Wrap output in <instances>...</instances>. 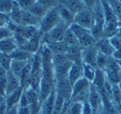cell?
Returning a JSON list of instances; mask_svg holds the SVG:
<instances>
[{
  "label": "cell",
  "mask_w": 121,
  "mask_h": 114,
  "mask_svg": "<svg viewBox=\"0 0 121 114\" xmlns=\"http://www.w3.org/2000/svg\"><path fill=\"white\" fill-rule=\"evenodd\" d=\"M108 58H109V56H106L105 55H104V54L99 51L97 55V59H96V68L103 70L104 68L105 67Z\"/></svg>",
  "instance_id": "cell-33"
},
{
  "label": "cell",
  "mask_w": 121,
  "mask_h": 114,
  "mask_svg": "<svg viewBox=\"0 0 121 114\" xmlns=\"http://www.w3.org/2000/svg\"><path fill=\"white\" fill-rule=\"evenodd\" d=\"M13 32L9 28L7 25L3 26L0 27V41L4 40V39L7 38V37H12Z\"/></svg>",
  "instance_id": "cell-35"
},
{
  "label": "cell",
  "mask_w": 121,
  "mask_h": 114,
  "mask_svg": "<svg viewBox=\"0 0 121 114\" xmlns=\"http://www.w3.org/2000/svg\"><path fill=\"white\" fill-rule=\"evenodd\" d=\"M84 104L81 102H71L68 106V113L69 114H82Z\"/></svg>",
  "instance_id": "cell-29"
},
{
  "label": "cell",
  "mask_w": 121,
  "mask_h": 114,
  "mask_svg": "<svg viewBox=\"0 0 121 114\" xmlns=\"http://www.w3.org/2000/svg\"><path fill=\"white\" fill-rule=\"evenodd\" d=\"M0 55H1V53H0Z\"/></svg>",
  "instance_id": "cell-50"
},
{
  "label": "cell",
  "mask_w": 121,
  "mask_h": 114,
  "mask_svg": "<svg viewBox=\"0 0 121 114\" xmlns=\"http://www.w3.org/2000/svg\"><path fill=\"white\" fill-rule=\"evenodd\" d=\"M63 41H64L68 46H70V45H79L76 37H75V35L71 32V30H70L69 28L67 29V31H66V33H65Z\"/></svg>",
  "instance_id": "cell-30"
},
{
  "label": "cell",
  "mask_w": 121,
  "mask_h": 114,
  "mask_svg": "<svg viewBox=\"0 0 121 114\" xmlns=\"http://www.w3.org/2000/svg\"><path fill=\"white\" fill-rule=\"evenodd\" d=\"M82 50L83 48L80 45H74L68 46L66 55L68 59L72 63L83 64L82 62Z\"/></svg>",
  "instance_id": "cell-11"
},
{
  "label": "cell",
  "mask_w": 121,
  "mask_h": 114,
  "mask_svg": "<svg viewBox=\"0 0 121 114\" xmlns=\"http://www.w3.org/2000/svg\"><path fill=\"white\" fill-rule=\"evenodd\" d=\"M37 2L42 4V5L46 6V7L49 9L56 7V6L58 5L57 0H37Z\"/></svg>",
  "instance_id": "cell-36"
},
{
  "label": "cell",
  "mask_w": 121,
  "mask_h": 114,
  "mask_svg": "<svg viewBox=\"0 0 121 114\" xmlns=\"http://www.w3.org/2000/svg\"><path fill=\"white\" fill-rule=\"evenodd\" d=\"M119 1H120V2H121V0H119Z\"/></svg>",
  "instance_id": "cell-49"
},
{
  "label": "cell",
  "mask_w": 121,
  "mask_h": 114,
  "mask_svg": "<svg viewBox=\"0 0 121 114\" xmlns=\"http://www.w3.org/2000/svg\"><path fill=\"white\" fill-rule=\"evenodd\" d=\"M42 37H43V33L42 32H39L38 34L33 37L32 38L29 39L27 42L23 45V46L20 47L22 50H25L27 51L30 52L32 54H36L39 50L41 49L42 45Z\"/></svg>",
  "instance_id": "cell-8"
},
{
  "label": "cell",
  "mask_w": 121,
  "mask_h": 114,
  "mask_svg": "<svg viewBox=\"0 0 121 114\" xmlns=\"http://www.w3.org/2000/svg\"><path fill=\"white\" fill-rule=\"evenodd\" d=\"M69 29L76 37L78 43L82 48H86V47L93 46V45H96L97 39L94 37L91 30L84 28L74 22L69 26Z\"/></svg>",
  "instance_id": "cell-1"
},
{
  "label": "cell",
  "mask_w": 121,
  "mask_h": 114,
  "mask_svg": "<svg viewBox=\"0 0 121 114\" xmlns=\"http://www.w3.org/2000/svg\"><path fill=\"white\" fill-rule=\"evenodd\" d=\"M105 81H106V77H105V74H104V72L102 69H96L95 75L93 81L91 82V84L97 89H101L104 87Z\"/></svg>",
  "instance_id": "cell-23"
},
{
  "label": "cell",
  "mask_w": 121,
  "mask_h": 114,
  "mask_svg": "<svg viewBox=\"0 0 121 114\" xmlns=\"http://www.w3.org/2000/svg\"><path fill=\"white\" fill-rule=\"evenodd\" d=\"M56 91L53 89L51 94L43 101V102L41 105V114H53L54 104H55L56 99Z\"/></svg>",
  "instance_id": "cell-16"
},
{
  "label": "cell",
  "mask_w": 121,
  "mask_h": 114,
  "mask_svg": "<svg viewBox=\"0 0 121 114\" xmlns=\"http://www.w3.org/2000/svg\"><path fill=\"white\" fill-rule=\"evenodd\" d=\"M0 97H6V79H0Z\"/></svg>",
  "instance_id": "cell-38"
},
{
  "label": "cell",
  "mask_w": 121,
  "mask_h": 114,
  "mask_svg": "<svg viewBox=\"0 0 121 114\" xmlns=\"http://www.w3.org/2000/svg\"><path fill=\"white\" fill-rule=\"evenodd\" d=\"M72 64L73 63L70 60H67V61H64L62 63H60V64L53 65L55 80L67 78L68 73H69V70L71 69Z\"/></svg>",
  "instance_id": "cell-9"
},
{
  "label": "cell",
  "mask_w": 121,
  "mask_h": 114,
  "mask_svg": "<svg viewBox=\"0 0 121 114\" xmlns=\"http://www.w3.org/2000/svg\"><path fill=\"white\" fill-rule=\"evenodd\" d=\"M29 62V61H28ZM28 62H26V61H14L12 60V63H11V67L10 70L14 75H16L17 77H20L21 73H22V69H24L25 65Z\"/></svg>",
  "instance_id": "cell-25"
},
{
  "label": "cell",
  "mask_w": 121,
  "mask_h": 114,
  "mask_svg": "<svg viewBox=\"0 0 121 114\" xmlns=\"http://www.w3.org/2000/svg\"><path fill=\"white\" fill-rule=\"evenodd\" d=\"M69 26L66 25L62 20L60 21L56 27H54L48 32L43 34L42 37V45L43 44H51L55 42L62 41L64 36Z\"/></svg>",
  "instance_id": "cell-2"
},
{
  "label": "cell",
  "mask_w": 121,
  "mask_h": 114,
  "mask_svg": "<svg viewBox=\"0 0 121 114\" xmlns=\"http://www.w3.org/2000/svg\"><path fill=\"white\" fill-rule=\"evenodd\" d=\"M0 21H4V22H8L9 21V16L4 15V14H3V13H1V12H0Z\"/></svg>",
  "instance_id": "cell-45"
},
{
  "label": "cell",
  "mask_w": 121,
  "mask_h": 114,
  "mask_svg": "<svg viewBox=\"0 0 121 114\" xmlns=\"http://www.w3.org/2000/svg\"><path fill=\"white\" fill-rule=\"evenodd\" d=\"M15 1L21 8V9L28 11L37 3V0H15Z\"/></svg>",
  "instance_id": "cell-32"
},
{
  "label": "cell",
  "mask_w": 121,
  "mask_h": 114,
  "mask_svg": "<svg viewBox=\"0 0 121 114\" xmlns=\"http://www.w3.org/2000/svg\"><path fill=\"white\" fill-rule=\"evenodd\" d=\"M20 87L22 86H21L19 78L14 75L11 71H9L6 77V96L12 94Z\"/></svg>",
  "instance_id": "cell-12"
},
{
  "label": "cell",
  "mask_w": 121,
  "mask_h": 114,
  "mask_svg": "<svg viewBox=\"0 0 121 114\" xmlns=\"http://www.w3.org/2000/svg\"><path fill=\"white\" fill-rule=\"evenodd\" d=\"M17 48H18V46L13 36L0 41V53L1 54L10 55Z\"/></svg>",
  "instance_id": "cell-13"
},
{
  "label": "cell",
  "mask_w": 121,
  "mask_h": 114,
  "mask_svg": "<svg viewBox=\"0 0 121 114\" xmlns=\"http://www.w3.org/2000/svg\"><path fill=\"white\" fill-rule=\"evenodd\" d=\"M83 77V64H78V63H73L71 69L69 70L67 75L68 80L71 84H74L76 81Z\"/></svg>",
  "instance_id": "cell-15"
},
{
  "label": "cell",
  "mask_w": 121,
  "mask_h": 114,
  "mask_svg": "<svg viewBox=\"0 0 121 114\" xmlns=\"http://www.w3.org/2000/svg\"><path fill=\"white\" fill-rule=\"evenodd\" d=\"M17 114H31V110H30L29 106H27V107H18Z\"/></svg>",
  "instance_id": "cell-40"
},
{
  "label": "cell",
  "mask_w": 121,
  "mask_h": 114,
  "mask_svg": "<svg viewBox=\"0 0 121 114\" xmlns=\"http://www.w3.org/2000/svg\"><path fill=\"white\" fill-rule=\"evenodd\" d=\"M23 91H24L23 88L20 87L18 89L13 92L12 94L6 96L5 102H6V105H7V109H9L12 107H13V106H16L18 104V102L20 100V98L22 96Z\"/></svg>",
  "instance_id": "cell-19"
},
{
  "label": "cell",
  "mask_w": 121,
  "mask_h": 114,
  "mask_svg": "<svg viewBox=\"0 0 121 114\" xmlns=\"http://www.w3.org/2000/svg\"><path fill=\"white\" fill-rule=\"evenodd\" d=\"M96 68L87 64H83V77L86 78L88 81L92 82L95 75Z\"/></svg>",
  "instance_id": "cell-27"
},
{
  "label": "cell",
  "mask_w": 121,
  "mask_h": 114,
  "mask_svg": "<svg viewBox=\"0 0 121 114\" xmlns=\"http://www.w3.org/2000/svg\"><path fill=\"white\" fill-rule=\"evenodd\" d=\"M119 112H120V114H121V109H120V110H119Z\"/></svg>",
  "instance_id": "cell-48"
},
{
  "label": "cell",
  "mask_w": 121,
  "mask_h": 114,
  "mask_svg": "<svg viewBox=\"0 0 121 114\" xmlns=\"http://www.w3.org/2000/svg\"><path fill=\"white\" fill-rule=\"evenodd\" d=\"M69 103H70V101L66 102V104H65L64 108H63L62 112H60V114H69V113H68V106H69Z\"/></svg>",
  "instance_id": "cell-44"
},
{
  "label": "cell",
  "mask_w": 121,
  "mask_h": 114,
  "mask_svg": "<svg viewBox=\"0 0 121 114\" xmlns=\"http://www.w3.org/2000/svg\"><path fill=\"white\" fill-rule=\"evenodd\" d=\"M57 3L60 5L66 7L74 14L86 8L81 0H57Z\"/></svg>",
  "instance_id": "cell-17"
},
{
  "label": "cell",
  "mask_w": 121,
  "mask_h": 114,
  "mask_svg": "<svg viewBox=\"0 0 121 114\" xmlns=\"http://www.w3.org/2000/svg\"><path fill=\"white\" fill-rule=\"evenodd\" d=\"M13 37L14 38V40H15L16 43H17V46H18L19 48L23 46L27 42V41H28V39H27L23 34H22L21 32H13Z\"/></svg>",
  "instance_id": "cell-31"
},
{
  "label": "cell",
  "mask_w": 121,
  "mask_h": 114,
  "mask_svg": "<svg viewBox=\"0 0 121 114\" xmlns=\"http://www.w3.org/2000/svg\"><path fill=\"white\" fill-rule=\"evenodd\" d=\"M15 0H0V12L9 16L13 10Z\"/></svg>",
  "instance_id": "cell-26"
},
{
  "label": "cell",
  "mask_w": 121,
  "mask_h": 114,
  "mask_svg": "<svg viewBox=\"0 0 121 114\" xmlns=\"http://www.w3.org/2000/svg\"><path fill=\"white\" fill-rule=\"evenodd\" d=\"M72 88L73 85L68 80L67 78L57 79L55 81L54 89L56 91V94L63 98L66 102L71 101V95H72Z\"/></svg>",
  "instance_id": "cell-5"
},
{
  "label": "cell",
  "mask_w": 121,
  "mask_h": 114,
  "mask_svg": "<svg viewBox=\"0 0 121 114\" xmlns=\"http://www.w3.org/2000/svg\"><path fill=\"white\" fill-rule=\"evenodd\" d=\"M74 23L91 31L95 24L94 13L92 9L85 8L82 10L76 12L74 17Z\"/></svg>",
  "instance_id": "cell-4"
},
{
  "label": "cell",
  "mask_w": 121,
  "mask_h": 114,
  "mask_svg": "<svg viewBox=\"0 0 121 114\" xmlns=\"http://www.w3.org/2000/svg\"><path fill=\"white\" fill-rule=\"evenodd\" d=\"M116 61H117L118 65H119V67H120V69H121V60H116Z\"/></svg>",
  "instance_id": "cell-46"
},
{
  "label": "cell",
  "mask_w": 121,
  "mask_h": 114,
  "mask_svg": "<svg viewBox=\"0 0 121 114\" xmlns=\"http://www.w3.org/2000/svg\"><path fill=\"white\" fill-rule=\"evenodd\" d=\"M40 22H41V18L34 16L29 11H26V10L22 11L21 19H20L21 26H35V27H39Z\"/></svg>",
  "instance_id": "cell-14"
},
{
  "label": "cell",
  "mask_w": 121,
  "mask_h": 114,
  "mask_svg": "<svg viewBox=\"0 0 121 114\" xmlns=\"http://www.w3.org/2000/svg\"><path fill=\"white\" fill-rule=\"evenodd\" d=\"M106 2L109 4L112 10L114 11L121 25V2L119 0H106Z\"/></svg>",
  "instance_id": "cell-28"
},
{
  "label": "cell",
  "mask_w": 121,
  "mask_h": 114,
  "mask_svg": "<svg viewBox=\"0 0 121 114\" xmlns=\"http://www.w3.org/2000/svg\"><path fill=\"white\" fill-rule=\"evenodd\" d=\"M40 114H41V113H40Z\"/></svg>",
  "instance_id": "cell-51"
},
{
  "label": "cell",
  "mask_w": 121,
  "mask_h": 114,
  "mask_svg": "<svg viewBox=\"0 0 121 114\" xmlns=\"http://www.w3.org/2000/svg\"><path fill=\"white\" fill-rule=\"evenodd\" d=\"M57 8H58V11L59 13H60V18L66 25L70 26L74 22V17L75 14L73 13L72 12L69 10L68 8H66V7L62 5H60L58 4L57 5Z\"/></svg>",
  "instance_id": "cell-21"
},
{
  "label": "cell",
  "mask_w": 121,
  "mask_h": 114,
  "mask_svg": "<svg viewBox=\"0 0 121 114\" xmlns=\"http://www.w3.org/2000/svg\"><path fill=\"white\" fill-rule=\"evenodd\" d=\"M11 63H12V59H11L10 55L1 54V55H0V65H1L6 70H8V71L10 70Z\"/></svg>",
  "instance_id": "cell-34"
},
{
  "label": "cell",
  "mask_w": 121,
  "mask_h": 114,
  "mask_svg": "<svg viewBox=\"0 0 121 114\" xmlns=\"http://www.w3.org/2000/svg\"><path fill=\"white\" fill-rule=\"evenodd\" d=\"M47 46V48L51 50L52 54H65L66 53L68 49V45L64 41L55 42L51 44H44Z\"/></svg>",
  "instance_id": "cell-22"
},
{
  "label": "cell",
  "mask_w": 121,
  "mask_h": 114,
  "mask_svg": "<svg viewBox=\"0 0 121 114\" xmlns=\"http://www.w3.org/2000/svg\"><path fill=\"white\" fill-rule=\"evenodd\" d=\"M81 1L86 6V8H87L89 9H92L94 8L95 4L97 2V0H81Z\"/></svg>",
  "instance_id": "cell-39"
},
{
  "label": "cell",
  "mask_w": 121,
  "mask_h": 114,
  "mask_svg": "<svg viewBox=\"0 0 121 114\" xmlns=\"http://www.w3.org/2000/svg\"><path fill=\"white\" fill-rule=\"evenodd\" d=\"M9 71L6 70L1 65H0V79H4L7 77V74Z\"/></svg>",
  "instance_id": "cell-41"
},
{
  "label": "cell",
  "mask_w": 121,
  "mask_h": 114,
  "mask_svg": "<svg viewBox=\"0 0 121 114\" xmlns=\"http://www.w3.org/2000/svg\"><path fill=\"white\" fill-rule=\"evenodd\" d=\"M118 86H119V90H120V92H121V79H120V81H119V83L118 84Z\"/></svg>",
  "instance_id": "cell-47"
},
{
  "label": "cell",
  "mask_w": 121,
  "mask_h": 114,
  "mask_svg": "<svg viewBox=\"0 0 121 114\" xmlns=\"http://www.w3.org/2000/svg\"><path fill=\"white\" fill-rule=\"evenodd\" d=\"M96 46H97L99 52H101L102 54H104L106 56L109 57L113 56L114 51H115V50H114V46H113L112 43L110 41V39L105 37L97 40Z\"/></svg>",
  "instance_id": "cell-10"
},
{
  "label": "cell",
  "mask_w": 121,
  "mask_h": 114,
  "mask_svg": "<svg viewBox=\"0 0 121 114\" xmlns=\"http://www.w3.org/2000/svg\"><path fill=\"white\" fill-rule=\"evenodd\" d=\"M7 105H6V102H5V99L4 100V102L1 103L0 105V114H6L7 112Z\"/></svg>",
  "instance_id": "cell-43"
},
{
  "label": "cell",
  "mask_w": 121,
  "mask_h": 114,
  "mask_svg": "<svg viewBox=\"0 0 121 114\" xmlns=\"http://www.w3.org/2000/svg\"><path fill=\"white\" fill-rule=\"evenodd\" d=\"M28 11L31 13L33 14L34 16H36V17L42 19V17L47 14V12L49 11V8H47L46 6L42 5V4H40V3H38L37 1V3H36Z\"/></svg>",
  "instance_id": "cell-24"
},
{
  "label": "cell",
  "mask_w": 121,
  "mask_h": 114,
  "mask_svg": "<svg viewBox=\"0 0 121 114\" xmlns=\"http://www.w3.org/2000/svg\"><path fill=\"white\" fill-rule=\"evenodd\" d=\"M87 102L91 106L94 114L97 113L102 107V97H101L100 92L99 89L95 88L92 84L91 86V92H90Z\"/></svg>",
  "instance_id": "cell-6"
},
{
  "label": "cell",
  "mask_w": 121,
  "mask_h": 114,
  "mask_svg": "<svg viewBox=\"0 0 121 114\" xmlns=\"http://www.w3.org/2000/svg\"><path fill=\"white\" fill-rule=\"evenodd\" d=\"M31 70H32V61H30L25 65L24 69H22L21 75L19 77L21 83V86L24 89L29 87L30 84V76H31Z\"/></svg>",
  "instance_id": "cell-20"
},
{
  "label": "cell",
  "mask_w": 121,
  "mask_h": 114,
  "mask_svg": "<svg viewBox=\"0 0 121 114\" xmlns=\"http://www.w3.org/2000/svg\"><path fill=\"white\" fill-rule=\"evenodd\" d=\"M34 56V54L30 53L25 50H22L21 48H17L12 54L10 55V57L12 60L14 61H32Z\"/></svg>",
  "instance_id": "cell-18"
},
{
  "label": "cell",
  "mask_w": 121,
  "mask_h": 114,
  "mask_svg": "<svg viewBox=\"0 0 121 114\" xmlns=\"http://www.w3.org/2000/svg\"><path fill=\"white\" fill-rule=\"evenodd\" d=\"M61 21L60 13H59L58 8L55 7L49 9L45 16L41 19L39 29L42 33H47L50 30H52L54 27L57 25Z\"/></svg>",
  "instance_id": "cell-3"
},
{
  "label": "cell",
  "mask_w": 121,
  "mask_h": 114,
  "mask_svg": "<svg viewBox=\"0 0 121 114\" xmlns=\"http://www.w3.org/2000/svg\"><path fill=\"white\" fill-rule=\"evenodd\" d=\"M17 106H18L19 107H27V106H29L28 101H27V97H26L25 94H24V91H23V93H22V96H21L20 100H19Z\"/></svg>",
  "instance_id": "cell-37"
},
{
  "label": "cell",
  "mask_w": 121,
  "mask_h": 114,
  "mask_svg": "<svg viewBox=\"0 0 121 114\" xmlns=\"http://www.w3.org/2000/svg\"><path fill=\"white\" fill-rule=\"evenodd\" d=\"M17 110H18V106H13L11 108L8 109L6 114H17Z\"/></svg>",
  "instance_id": "cell-42"
},
{
  "label": "cell",
  "mask_w": 121,
  "mask_h": 114,
  "mask_svg": "<svg viewBox=\"0 0 121 114\" xmlns=\"http://www.w3.org/2000/svg\"><path fill=\"white\" fill-rule=\"evenodd\" d=\"M99 53L96 45L93 46L83 48L82 50V62L83 64H87L96 68V59ZM97 69V68H96Z\"/></svg>",
  "instance_id": "cell-7"
}]
</instances>
